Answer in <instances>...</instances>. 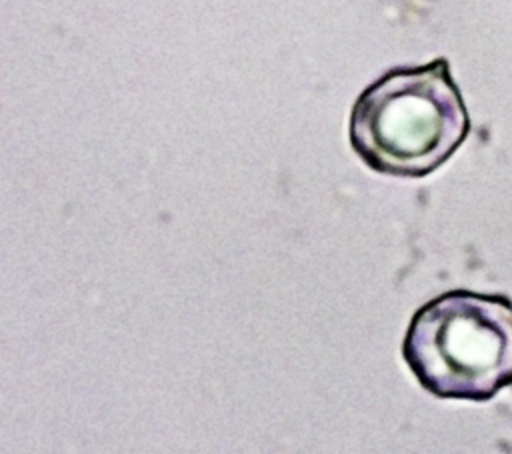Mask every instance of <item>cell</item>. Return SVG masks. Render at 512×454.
Wrapping results in <instances>:
<instances>
[{"instance_id":"1","label":"cell","mask_w":512,"mask_h":454,"mask_svg":"<svg viewBox=\"0 0 512 454\" xmlns=\"http://www.w3.org/2000/svg\"><path fill=\"white\" fill-rule=\"evenodd\" d=\"M472 122L444 56L396 66L366 86L350 112V146L380 174L422 178L466 140Z\"/></svg>"},{"instance_id":"2","label":"cell","mask_w":512,"mask_h":454,"mask_svg":"<svg viewBox=\"0 0 512 454\" xmlns=\"http://www.w3.org/2000/svg\"><path fill=\"white\" fill-rule=\"evenodd\" d=\"M402 356L436 398L484 402L512 386V300L450 290L418 308Z\"/></svg>"}]
</instances>
